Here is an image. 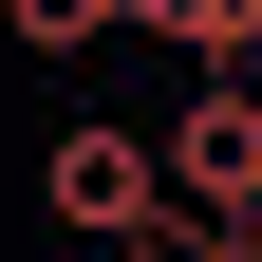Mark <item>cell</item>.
I'll use <instances>...</instances> for the list:
<instances>
[{"instance_id":"obj_1","label":"cell","mask_w":262,"mask_h":262,"mask_svg":"<svg viewBox=\"0 0 262 262\" xmlns=\"http://www.w3.org/2000/svg\"><path fill=\"white\" fill-rule=\"evenodd\" d=\"M38 206L75 225V244H150V225H169V150L113 131V113H75V131L38 150Z\"/></svg>"},{"instance_id":"obj_2","label":"cell","mask_w":262,"mask_h":262,"mask_svg":"<svg viewBox=\"0 0 262 262\" xmlns=\"http://www.w3.org/2000/svg\"><path fill=\"white\" fill-rule=\"evenodd\" d=\"M169 206L187 225H262V75L206 56V94L169 113Z\"/></svg>"},{"instance_id":"obj_3","label":"cell","mask_w":262,"mask_h":262,"mask_svg":"<svg viewBox=\"0 0 262 262\" xmlns=\"http://www.w3.org/2000/svg\"><path fill=\"white\" fill-rule=\"evenodd\" d=\"M0 38H19V56H94V38H113V0H0Z\"/></svg>"},{"instance_id":"obj_4","label":"cell","mask_w":262,"mask_h":262,"mask_svg":"<svg viewBox=\"0 0 262 262\" xmlns=\"http://www.w3.org/2000/svg\"><path fill=\"white\" fill-rule=\"evenodd\" d=\"M244 75H262V56H244Z\"/></svg>"}]
</instances>
